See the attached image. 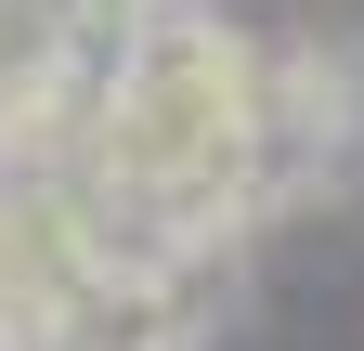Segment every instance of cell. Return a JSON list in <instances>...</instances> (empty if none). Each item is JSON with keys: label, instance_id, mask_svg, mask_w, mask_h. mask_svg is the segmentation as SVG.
I'll list each match as a JSON object with an SVG mask.
<instances>
[{"label": "cell", "instance_id": "cell-3", "mask_svg": "<svg viewBox=\"0 0 364 351\" xmlns=\"http://www.w3.org/2000/svg\"><path fill=\"white\" fill-rule=\"evenodd\" d=\"M91 104H105V65H26V78H0V183H39V169H78V130Z\"/></svg>", "mask_w": 364, "mask_h": 351}, {"label": "cell", "instance_id": "cell-2", "mask_svg": "<svg viewBox=\"0 0 364 351\" xmlns=\"http://www.w3.org/2000/svg\"><path fill=\"white\" fill-rule=\"evenodd\" d=\"M364 144V65L351 53H260V156L299 169V183H326V169Z\"/></svg>", "mask_w": 364, "mask_h": 351}, {"label": "cell", "instance_id": "cell-4", "mask_svg": "<svg viewBox=\"0 0 364 351\" xmlns=\"http://www.w3.org/2000/svg\"><path fill=\"white\" fill-rule=\"evenodd\" d=\"M65 53V14L53 0H0V78H26V65H53Z\"/></svg>", "mask_w": 364, "mask_h": 351}, {"label": "cell", "instance_id": "cell-5", "mask_svg": "<svg viewBox=\"0 0 364 351\" xmlns=\"http://www.w3.org/2000/svg\"><path fill=\"white\" fill-rule=\"evenodd\" d=\"M156 14H182V0H156Z\"/></svg>", "mask_w": 364, "mask_h": 351}, {"label": "cell", "instance_id": "cell-1", "mask_svg": "<svg viewBox=\"0 0 364 351\" xmlns=\"http://www.w3.org/2000/svg\"><path fill=\"white\" fill-rule=\"evenodd\" d=\"M247 144H260V39L221 26L208 0H182V14H156L117 53L105 104H91V130H78V169L105 195L156 208L169 183H196V169L247 156Z\"/></svg>", "mask_w": 364, "mask_h": 351}]
</instances>
